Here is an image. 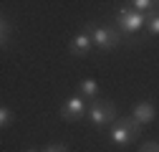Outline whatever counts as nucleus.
I'll use <instances>...</instances> for the list:
<instances>
[{"label":"nucleus","mask_w":159,"mask_h":152,"mask_svg":"<svg viewBox=\"0 0 159 152\" xmlns=\"http://www.w3.org/2000/svg\"><path fill=\"white\" fill-rule=\"evenodd\" d=\"M147 21H149L147 13H136L131 8H124V10H119V15H116V31L126 38L129 46H134V36L147 31Z\"/></svg>","instance_id":"obj_1"},{"label":"nucleus","mask_w":159,"mask_h":152,"mask_svg":"<svg viewBox=\"0 0 159 152\" xmlns=\"http://www.w3.org/2000/svg\"><path fill=\"white\" fill-rule=\"evenodd\" d=\"M86 33L91 36V43L98 51H114L119 43H121V33L116 28L101 26V23H86Z\"/></svg>","instance_id":"obj_2"},{"label":"nucleus","mask_w":159,"mask_h":152,"mask_svg":"<svg viewBox=\"0 0 159 152\" xmlns=\"http://www.w3.org/2000/svg\"><path fill=\"white\" fill-rule=\"evenodd\" d=\"M142 135V124H136L131 117H119L111 127H109V140L116 147H126L134 137Z\"/></svg>","instance_id":"obj_3"},{"label":"nucleus","mask_w":159,"mask_h":152,"mask_svg":"<svg viewBox=\"0 0 159 152\" xmlns=\"http://www.w3.org/2000/svg\"><path fill=\"white\" fill-rule=\"evenodd\" d=\"M89 122L96 127V129H101V127H106V124H114L119 117H116V107H114V102H109V99H96V102H91L89 104Z\"/></svg>","instance_id":"obj_4"},{"label":"nucleus","mask_w":159,"mask_h":152,"mask_svg":"<svg viewBox=\"0 0 159 152\" xmlns=\"http://www.w3.org/2000/svg\"><path fill=\"white\" fill-rule=\"evenodd\" d=\"M89 114V102L81 97V94H73V97H68L61 107V117L66 122H76V119H81Z\"/></svg>","instance_id":"obj_5"},{"label":"nucleus","mask_w":159,"mask_h":152,"mask_svg":"<svg viewBox=\"0 0 159 152\" xmlns=\"http://www.w3.org/2000/svg\"><path fill=\"white\" fill-rule=\"evenodd\" d=\"M154 117H157V107L152 104V102H139V104H134V109H131V119L136 122V124H152L154 122Z\"/></svg>","instance_id":"obj_6"},{"label":"nucleus","mask_w":159,"mask_h":152,"mask_svg":"<svg viewBox=\"0 0 159 152\" xmlns=\"http://www.w3.org/2000/svg\"><path fill=\"white\" fill-rule=\"evenodd\" d=\"M91 48H93V43H91V36H89L86 31L76 33L71 41H68V53H71V56H78V59H81V56H86Z\"/></svg>","instance_id":"obj_7"},{"label":"nucleus","mask_w":159,"mask_h":152,"mask_svg":"<svg viewBox=\"0 0 159 152\" xmlns=\"http://www.w3.org/2000/svg\"><path fill=\"white\" fill-rule=\"evenodd\" d=\"M78 94H81L84 99H98V84L96 79H91V76H86V79H81V84H78Z\"/></svg>","instance_id":"obj_8"},{"label":"nucleus","mask_w":159,"mask_h":152,"mask_svg":"<svg viewBox=\"0 0 159 152\" xmlns=\"http://www.w3.org/2000/svg\"><path fill=\"white\" fill-rule=\"evenodd\" d=\"M129 5H131V10H136V13H147V15H149V13H154V5H157V3H152V0H131Z\"/></svg>","instance_id":"obj_9"},{"label":"nucleus","mask_w":159,"mask_h":152,"mask_svg":"<svg viewBox=\"0 0 159 152\" xmlns=\"http://www.w3.org/2000/svg\"><path fill=\"white\" fill-rule=\"evenodd\" d=\"M147 33H149V36H159V10L149 13V21H147Z\"/></svg>","instance_id":"obj_10"},{"label":"nucleus","mask_w":159,"mask_h":152,"mask_svg":"<svg viewBox=\"0 0 159 152\" xmlns=\"http://www.w3.org/2000/svg\"><path fill=\"white\" fill-rule=\"evenodd\" d=\"M10 122H13V112L3 104V107H0V129H8Z\"/></svg>","instance_id":"obj_11"},{"label":"nucleus","mask_w":159,"mask_h":152,"mask_svg":"<svg viewBox=\"0 0 159 152\" xmlns=\"http://www.w3.org/2000/svg\"><path fill=\"white\" fill-rule=\"evenodd\" d=\"M10 41V23H8V18H3V23H0V43H3V48L8 46Z\"/></svg>","instance_id":"obj_12"},{"label":"nucleus","mask_w":159,"mask_h":152,"mask_svg":"<svg viewBox=\"0 0 159 152\" xmlns=\"http://www.w3.org/2000/svg\"><path fill=\"white\" fill-rule=\"evenodd\" d=\"M139 152H159V142H144L139 147Z\"/></svg>","instance_id":"obj_13"},{"label":"nucleus","mask_w":159,"mask_h":152,"mask_svg":"<svg viewBox=\"0 0 159 152\" xmlns=\"http://www.w3.org/2000/svg\"><path fill=\"white\" fill-rule=\"evenodd\" d=\"M43 152H68V147L66 145H61V142H58V145H48Z\"/></svg>","instance_id":"obj_14"},{"label":"nucleus","mask_w":159,"mask_h":152,"mask_svg":"<svg viewBox=\"0 0 159 152\" xmlns=\"http://www.w3.org/2000/svg\"><path fill=\"white\" fill-rule=\"evenodd\" d=\"M25 152H41V150H25Z\"/></svg>","instance_id":"obj_15"},{"label":"nucleus","mask_w":159,"mask_h":152,"mask_svg":"<svg viewBox=\"0 0 159 152\" xmlns=\"http://www.w3.org/2000/svg\"><path fill=\"white\" fill-rule=\"evenodd\" d=\"M157 10H159V3H157Z\"/></svg>","instance_id":"obj_16"}]
</instances>
